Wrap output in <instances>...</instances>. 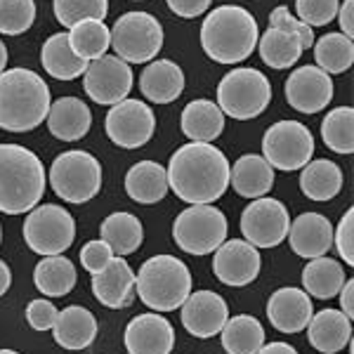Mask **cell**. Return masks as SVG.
Returning a JSON list of instances; mask_svg holds the SVG:
<instances>
[{"mask_svg": "<svg viewBox=\"0 0 354 354\" xmlns=\"http://www.w3.org/2000/svg\"><path fill=\"white\" fill-rule=\"evenodd\" d=\"M85 95L102 106H113L133 90V68L116 55H102L100 59L88 62L83 73Z\"/></svg>", "mask_w": 354, "mask_h": 354, "instance_id": "cell-13", "label": "cell"}, {"mask_svg": "<svg viewBox=\"0 0 354 354\" xmlns=\"http://www.w3.org/2000/svg\"><path fill=\"white\" fill-rule=\"evenodd\" d=\"M170 8V12H175L182 19H194V17L205 15V10L210 8L213 0H165Z\"/></svg>", "mask_w": 354, "mask_h": 354, "instance_id": "cell-46", "label": "cell"}, {"mask_svg": "<svg viewBox=\"0 0 354 354\" xmlns=\"http://www.w3.org/2000/svg\"><path fill=\"white\" fill-rule=\"evenodd\" d=\"M68 45L85 62L100 59L111 48V31L102 19H81L68 28Z\"/></svg>", "mask_w": 354, "mask_h": 354, "instance_id": "cell-35", "label": "cell"}, {"mask_svg": "<svg viewBox=\"0 0 354 354\" xmlns=\"http://www.w3.org/2000/svg\"><path fill=\"white\" fill-rule=\"evenodd\" d=\"M270 26L274 28H281V31L290 33V36H295L302 45V50L312 48L314 45V33H312V26H307L305 21L295 19L293 15L288 12L286 5H279V8H274L270 12Z\"/></svg>", "mask_w": 354, "mask_h": 354, "instance_id": "cell-42", "label": "cell"}, {"mask_svg": "<svg viewBox=\"0 0 354 354\" xmlns=\"http://www.w3.org/2000/svg\"><path fill=\"white\" fill-rule=\"evenodd\" d=\"M230 319V307L213 290H196L182 302V324L194 338H213Z\"/></svg>", "mask_w": 354, "mask_h": 354, "instance_id": "cell-18", "label": "cell"}, {"mask_svg": "<svg viewBox=\"0 0 354 354\" xmlns=\"http://www.w3.org/2000/svg\"><path fill=\"white\" fill-rule=\"evenodd\" d=\"M76 239L71 213L57 203L36 205L24 220V241L38 255H62Z\"/></svg>", "mask_w": 354, "mask_h": 354, "instance_id": "cell-10", "label": "cell"}, {"mask_svg": "<svg viewBox=\"0 0 354 354\" xmlns=\"http://www.w3.org/2000/svg\"><path fill=\"white\" fill-rule=\"evenodd\" d=\"M43 161L21 145H0V213L21 215L41 203L45 194Z\"/></svg>", "mask_w": 354, "mask_h": 354, "instance_id": "cell-4", "label": "cell"}, {"mask_svg": "<svg viewBox=\"0 0 354 354\" xmlns=\"http://www.w3.org/2000/svg\"><path fill=\"white\" fill-rule=\"evenodd\" d=\"M10 283H12V272H10V267L5 265V260H0V295L8 293Z\"/></svg>", "mask_w": 354, "mask_h": 354, "instance_id": "cell-50", "label": "cell"}, {"mask_svg": "<svg viewBox=\"0 0 354 354\" xmlns=\"http://www.w3.org/2000/svg\"><path fill=\"white\" fill-rule=\"evenodd\" d=\"M232 165L210 142H189L180 147L165 168L168 187L189 205L215 203L230 189Z\"/></svg>", "mask_w": 354, "mask_h": 354, "instance_id": "cell-1", "label": "cell"}, {"mask_svg": "<svg viewBox=\"0 0 354 354\" xmlns=\"http://www.w3.org/2000/svg\"><path fill=\"white\" fill-rule=\"evenodd\" d=\"M260 265L262 260L258 248L250 245L245 239L222 241L213 258V272L218 277V281L234 288L253 283L260 274Z\"/></svg>", "mask_w": 354, "mask_h": 354, "instance_id": "cell-16", "label": "cell"}, {"mask_svg": "<svg viewBox=\"0 0 354 354\" xmlns=\"http://www.w3.org/2000/svg\"><path fill=\"white\" fill-rule=\"evenodd\" d=\"M140 300L153 312H173L192 293V272L175 255H156L140 267L135 277Z\"/></svg>", "mask_w": 354, "mask_h": 354, "instance_id": "cell-5", "label": "cell"}, {"mask_svg": "<svg viewBox=\"0 0 354 354\" xmlns=\"http://www.w3.org/2000/svg\"><path fill=\"white\" fill-rule=\"evenodd\" d=\"M338 21H340V28L347 38L354 36V0H345V3L338 8Z\"/></svg>", "mask_w": 354, "mask_h": 354, "instance_id": "cell-47", "label": "cell"}, {"mask_svg": "<svg viewBox=\"0 0 354 354\" xmlns=\"http://www.w3.org/2000/svg\"><path fill=\"white\" fill-rule=\"evenodd\" d=\"M312 300L302 288H279L270 295L267 317L281 333H300L312 319Z\"/></svg>", "mask_w": 354, "mask_h": 354, "instance_id": "cell-21", "label": "cell"}, {"mask_svg": "<svg viewBox=\"0 0 354 354\" xmlns=\"http://www.w3.org/2000/svg\"><path fill=\"white\" fill-rule=\"evenodd\" d=\"M113 258V250L106 245L102 239H95V241H88L81 248V265L88 270L90 274H97L102 272L106 265H109V260Z\"/></svg>", "mask_w": 354, "mask_h": 354, "instance_id": "cell-44", "label": "cell"}, {"mask_svg": "<svg viewBox=\"0 0 354 354\" xmlns=\"http://www.w3.org/2000/svg\"><path fill=\"white\" fill-rule=\"evenodd\" d=\"M314 59L326 73H345L354 62V43L345 33H326L314 41Z\"/></svg>", "mask_w": 354, "mask_h": 354, "instance_id": "cell-37", "label": "cell"}, {"mask_svg": "<svg viewBox=\"0 0 354 354\" xmlns=\"http://www.w3.org/2000/svg\"><path fill=\"white\" fill-rule=\"evenodd\" d=\"M260 28L241 5H220L201 24V48L218 64H239L258 48Z\"/></svg>", "mask_w": 354, "mask_h": 354, "instance_id": "cell-3", "label": "cell"}, {"mask_svg": "<svg viewBox=\"0 0 354 354\" xmlns=\"http://www.w3.org/2000/svg\"><path fill=\"white\" fill-rule=\"evenodd\" d=\"M182 133L189 142H213L225 130V113L210 100H194L182 109Z\"/></svg>", "mask_w": 354, "mask_h": 354, "instance_id": "cell-28", "label": "cell"}, {"mask_svg": "<svg viewBox=\"0 0 354 354\" xmlns=\"http://www.w3.org/2000/svg\"><path fill=\"white\" fill-rule=\"evenodd\" d=\"M106 135L121 149H140L156 133V113L142 100H121L111 106L104 121Z\"/></svg>", "mask_w": 354, "mask_h": 354, "instance_id": "cell-12", "label": "cell"}, {"mask_svg": "<svg viewBox=\"0 0 354 354\" xmlns=\"http://www.w3.org/2000/svg\"><path fill=\"white\" fill-rule=\"evenodd\" d=\"M55 342L64 350H85L97 338V319L90 310L81 305H71L66 310L57 312L55 319Z\"/></svg>", "mask_w": 354, "mask_h": 354, "instance_id": "cell-25", "label": "cell"}, {"mask_svg": "<svg viewBox=\"0 0 354 354\" xmlns=\"http://www.w3.org/2000/svg\"><path fill=\"white\" fill-rule=\"evenodd\" d=\"M220 333L227 354H258L260 347L265 345V328L250 314L227 319Z\"/></svg>", "mask_w": 354, "mask_h": 354, "instance_id": "cell-34", "label": "cell"}, {"mask_svg": "<svg viewBox=\"0 0 354 354\" xmlns=\"http://www.w3.org/2000/svg\"><path fill=\"white\" fill-rule=\"evenodd\" d=\"M258 354H298V350L288 342H270V345H262Z\"/></svg>", "mask_w": 354, "mask_h": 354, "instance_id": "cell-49", "label": "cell"}, {"mask_svg": "<svg viewBox=\"0 0 354 354\" xmlns=\"http://www.w3.org/2000/svg\"><path fill=\"white\" fill-rule=\"evenodd\" d=\"M0 241H3V230H0Z\"/></svg>", "mask_w": 354, "mask_h": 354, "instance_id": "cell-53", "label": "cell"}, {"mask_svg": "<svg viewBox=\"0 0 354 354\" xmlns=\"http://www.w3.org/2000/svg\"><path fill=\"white\" fill-rule=\"evenodd\" d=\"M340 0H295L298 19L307 26H326L335 19Z\"/></svg>", "mask_w": 354, "mask_h": 354, "instance_id": "cell-41", "label": "cell"}, {"mask_svg": "<svg viewBox=\"0 0 354 354\" xmlns=\"http://www.w3.org/2000/svg\"><path fill=\"white\" fill-rule=\"evenodd\" d=\"M322 140L330 151L350 156L354 151V109L338 106L322 121Z\"/></svg>", "mask_w": 354, "mask_h": 354, "instance_id": "cell-38", "label": "cell"}, {"mask_svg": "<svg viewBox=\"0 0 354 354\" xmlns=\"http://www.w3.org/2000/svg\"><path fill=\"white\" fill-rule=\"evenodd\" d=\"M283 93H286L288 106L310 116V113L324 111L330 104L333 81H330V73L322 71L319 66L307 64L290 73L286 85H283Z\"/></svg>", "mask_w": 354, "mask_h": 354, "instance_id": "cell-15", "label": "cell"}, {"mask_svg": "<svg viewBox=\"0 0 354 354\" xmlns=\"http://www.w3.org/2000/svg\"><path fill=\"white\" fill-rule=\"evenodd\" d=\"M314 137L300 121H277L262 137V158L274 170L293 173L312 161Z\"/></svg>", "mask_w": 354, "mask_h": 354, "instance_id": "cell-11", "label": "cell"}, {"mask_svg": "<svg viewBox=\"0 0 354 354\" xmlns=\"http://www.w3.org/2000/svg\"><path fill=\"white\" fill-rule=\"evenodd\" d=\"M288 208L279 198L260 196L241 213V234L255 248H277L288 236Z\"/></svg>", "mask_w": 354, "mask_h": 354, "instance_id": "cell-14", "label": "cell"}, {"mask_svg": "<svg viewBox=\"0 0 354 354\" xmlns=\"http://www.w3.org/2000/svg\"><path fill=\"white\" fill-rule=\"evenodd\" d=\"M340 307H342V314H345L347 319L354 317V279H347L345 283H342L340 288Z\"/></svg>", "mask_w": 354, "mask_h": 354, "instance_id": "cell-48", "label": "cell"}, {"mask_svg": "<svg viewBox=\"0 0 354 354\" xmlns=\"http://www.w3.org/2000/svg\"><path fill=\"white\" fill-rule=\"evenodd\" d=\"M48 83L31 68H8L0 73V128L5 133H31L48 118Z\"/></svg>", "mask_w": 354, "mask_h": 354, "instance_id": "cell-2", "label": "cell"}, {"mask_svg": "<svg viewBox=\"0 0 354 354\" xmlns=\"http://www.w3.org/2000/svg\"><path fill=\"white\" fill-rule=\"evenodd\" d=\"M55 17L62 26L71 28L81 19H102L109 15V0H53Z\"/></svg>", "mask_w": 354, "mask_h": 354, "instance_id": "cell-39", "label": "cell"}, {"mask_svg": "<svg viewBox=\"0 0 354 354\" xmlns=\"http://www.w3.org/2000/svg\"><path fill=\"white\" fill-rule=\"evenodd\" d=\"M50 185L62 201L88 203L102 189V165L88 151H64L50 165Z\"/></svg>", "mask_w": 354, "mask_h": 354, "instance_id": "cell-7", "label": "cell"}, {"mask_svg": "<svg viewBox=\"0 0 354 354\" xmlns=\"http://www.w3.org/2000/svg\"><path fill=\"white\" fill-rule=\"evenodd\" d=\"M0 354H19V352H15V350H0Z\"/></svg>", "mask_w": 354, "mask_h": 354, "instance_id": "cell-52", "label": "cell"}, {"mask_svg": "<svg viewBox=\"0 0 354 354\" xmlns=\"http://www.w3.org/2000/svg\"><path fill=\"white\" fill-rule=\"evenodd\" d=\"M57 307L50 300H31L26 307V322L31 324L33 330H48L55 326Z\"/></svg>", "mask_w": 354, "mask_h": 354, "instance_id": "cell-45", "label": "cell"}, {"mask_svg": "<svg viewBox=\"0 0 354 354\" xmlns=\"http://www.w3.org/2000/svg\"><path fill=\"white\" fill-rule=\"evenodd\" d=\"M173 239L185 253L208 255L227 239V218L213 203L185 208L173 222Z\"/></svg>", "mask_w": 354, "mask_h": 354, "instance_id": "cell-9", "label": "cell"}, {"mask_svg": "<svg viewBox=\"0 0 354 354\" xmlns=\"http://www.w3.org/2000/svg\"><path fill=\"white\" fill-rule=\"evenodd\" d=\"M33 283L48 298L68 295L76 286V265L64 255H45L36 265Z\"/></svg>", "mask_w": 354, "mask_h": 354, "instance_id": "cell-32", "label": "cell"}, {"mask_svg": "<svg viewBox=\"0 0 354 354\" xmlns=\"http://www.w3.org/2000/svg\"><path fill=\"white\" fill-rule=\"evenodd\" d=\"M5 64H8V48H5L3 41H0V73L5 71Z\"/></svg>", "mask_w": 354, "mask_h": 354, "instance_id": "cell-51", "label": "cell"}, {"mask_svg": "<svg viewBox=\"0 0 354 354\" xmlns=\"http://www.w3.org/2000/svg\"><path fill=\"white\" fill-rule=\"evenodd\" d=\"M230 185L243 198H260L274 185V168L258 153H245L230 170Z\"/></svg>", "mask_w": 354, "mask_h": 354, "instance_id": "cell-26", "label": "cell"}, {"mask_svg": "<svg viewBox=\"0 0 354 354\" xmlns=\"http://www.w3.org/2000/svg\"><path fill=\"white\" fill-rule=\"evenodd\" d=\"M342 283H345V270L338 260L333 258H314L302 270V288L307 295L317 300H330L340 293Z\"/></svg>", "mask_w": 354, "mask_h": 354, "instance_id": "cell-31", "label": "cell"}, {"mask_svg": "<svg viewBox=\"0 0 354 354\" xmlns=\"http://www.w3.org/2000/svg\"><path fill=\"white\" fill-rule=\"evenodd\" d=\"M272 102V83L258 68H234L218 85V106L236 121L258 118Z\"/></svg>", "mask_w": 354, "mask_h": 354, "instance_id": "cell-6", "label": "cell"}, {"mask_svg": "<svg viewBox=\"0 0 354 354\" xmlns=\"http://www.w3.org/2000/svg\"><path fill=\"white\" fill-rule=\"evenodd\" d=\"M93 125V113L88 104L78 97H59L50 104L48 111V128L57 140L62 142H76L88 135Z\"/></svg>", "mask_w": 354, "mask_h": 354, "instance_id": "cell-23", "label": "cell"}, {"mask_svg": "<svg viewBox=\"0 0 354 354\" xmlns=\"http://www.w3.org/2000/svg\"><path fill=\"white\" fill-rule=\"evenodd\" d=\"M125 192L128 196L137 203H158L165 198V194L170 192L168 187V173L163 165L156 161H140L125 175Z\"/></svg>", "mask_w": 354, "mask_h": 354, "instance_id": "cell-27", "label": "cell"}, {"mask_svg": "<svg viewBox=\"0 0 354 354\" xmlns=\"http://www.w3.org/2000/svg\"><path fill=\"white\" fill-rule=\"evenodd\" d=\"M140 90L153 104H170L185 90V73L170 59H153L140 73Z\"/></svg>", "mask_w": 354, "mask_h": 354, "instance_id": "cell-24", "label": "cell"}, {"mask_svg": "<svg viewBox=\"0 0 354 354\" xmlns=\"http://www.w3.org/2000/svg\"><path fill=\"white\" fill-rule=\"evenodd\" d=\"M109 31L113 53L128 64H147L163 48V26L149 12H125Z\"/></svg>", "mask_w": 354, "mask_h": 354, "instance_id": "cell-8", "label": "cell"}, {"mask_svg": "<svg viewBox=\"0 0 354 354\" xmlns=\"http://www.w3.org/2000/svg\"><path fill=\"white\" fill-rule=\"evenodd\" d=\"M135 3H140V0H135Z\"/></svg>", "mask_w": 354, "mask_h": 354, "instance_id": "cell-54", "label": "cell"}, {"mask_svg": "<svg viewBox=\"0 0 354 354\" xmlns=\"http://www.w3.org/2000/svg\"><path fill=\"white\" fill-rule=\"evenodd\" d=\"M41 64L48 71V76L57 78V81H73V78L83 76L88 68V62L78 57L68 45V33H53L43 43Z\"/></svg>", "mask_w": 354, "mask_h": 354, "instance_id": "cell-29", "label": "cell"}, {"mask_svg": "<svg viewBox=\"0 0 354 354\" xmlns=\"http://www.w3.org/2000/svg\"><path fill=\"white\" fill-rule=\"evenodd\" d=\"M95 298L109 310H123L135 298V272L121 255H113L102 272L93 274Z\"/></svg>", "mask_w": 354, "mask_h": 354, "instance_id": "cell-20", "label": "cell"}, {"mask_svg": "<svg viewBox=\"0 0 354 354\" xmlns=\"http://www.w3.org/2000/svg\"><path fill=\"white\" fill-rule=\"evenodd\" d=\"M310 345L322 354H335L345 350L352 340V319H347L340 310H322L312 314L307 324Z\"/></svg>", "mask_w": 354, "mask_h": 354, "instance_id": "cell-22", "label": "cell"}, {"mask_svg": "<svg viewBox=\"0 0 354 354\" xmlns=\"http://www.w3.org/2000/svg\"><path fill=\"white\" fill-rule=\"evenodd\" d=\"M258 50H260L262 62L270 68H277V71L293 66L295 62L300 59V55L305 53L298 38L274 26H270L258 38Z\"/></svg>", "mask_w": 354, "mask_h": 354, "instance_id": "cell-36", "label": "cell"}, {"mask_svg": "<svg viewBox=\"0 0 354 354\" xmlns=\"http://www.w3.org/2000/svg\"><path fill=\"white\" fill-rule=\"evenodd\" d=\"M288 243L305 260L322 258L333 245V225L322 213H302L288 227Z\"/></svg>", "mask_w": 354, "mask_h": 354, "instance_id": "cell-19", "label": "cell"}, {"mask_svg": "<svg viewBox=\"0 0 354 354\" xmlns=\"http://www.w3.org/2000/svg\"><path fill=\"white\" fill-rule=\"evenodd\" d=\"M175 347V328L156 312L137 314L125 326L128 354H170Z\"/></svg>", "mask_w": 354, "mask_h": 354, "instance_id": "cell-17", "label": "cell"}, {"mask_svg": "<svg viewBox=\"0 0 354 354\" xmlns=\"http://www.w3.org/2000/svg\"><path fill=\"white\" fill-rule=\"evenodd\" d=\"M102 241H104L113 250V255H125L135 253L145 241V227L135 218L133 213H111L109 218L102 222L100 227Z\"/></svg>", "mask_w": 354, "mask_h": 354, "instance_id": "cell-33", "label": "cell"}, {"mask_svg": "<svg viewBox=\"0 0 354 354\" xmlns=\"http://www.w3.org/2000/svg\"><path fill=\"white\" fill-rule=\"evenodd\" d=\"M333 243L338 248L340 258L345 260V265H354V210L350 208L342 215L338 230L333 232Z\"/></svg>", "mask_w": 354, "mask_h": 354, "instance_id": "cell-43", "label": "cell"}, {"mask_svg": "<svg viewBox=\"0 0 354 354\" xmlns=\"http://www.w3.org/2000/svg\"><path fill=\"white\" fill-rule=\"evenodd\" d=\"M300 170V189L310 201H330L340 194L342 170L338 163L328 158H317Z\"/></svg>", "mask_w": 354, "mask_h": 354, "instance_id": "cell-30", "label": "cell"}, {"mask_svg": "<svg viewBox=\"0 0 354 354\" xmlns=\"http://www.w3.org/2000/svg\"><path fill=\"white\" fill-rule=\"evenodd\" d=\"M36 3L33 0H0V33L21 36L33 26Z\"/></svg>", "mask_w": 354, "mask_h": 354, "instance_id": "cell-40", "label": "cell"}]
</instances>
